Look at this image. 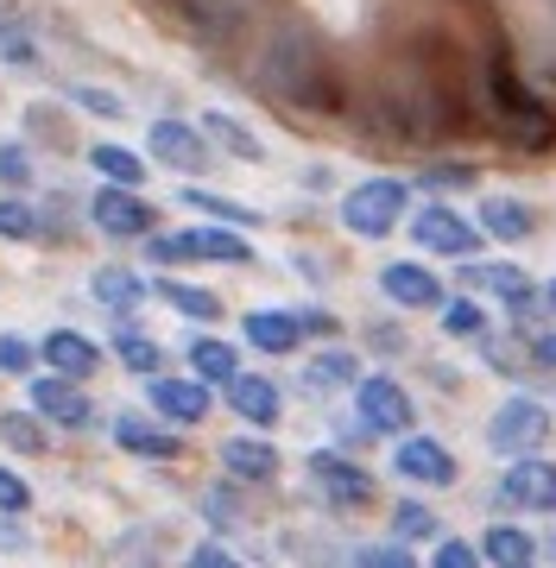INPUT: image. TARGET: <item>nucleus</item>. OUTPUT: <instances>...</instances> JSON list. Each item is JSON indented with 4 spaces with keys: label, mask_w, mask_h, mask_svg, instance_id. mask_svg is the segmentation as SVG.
Segmentation results:
<instances>
[{
    "label": "nucleus",
    "mask_w": 556,
    "mask_h": 568,
    "mask_svg": "<svg viewBox=\"0 0 556 568\" xmlns=\"http://www.w3.org/2000/svg\"><path fill=\"white\" fill-rule=\"evenodd\" d=\"M266 89L279 102L304 108V114H342L348 95H342V70L310 32H279L266 51Z\"/></svg>",
    "instance_id": "f257e3e1"
},
{
    "label": "nucleus",
    "mask_w": 556,
    "mask_h": 568,
    "mask_svg": "<svg viewBox=\"0 0 556 568\" xmlns=\"http://www.w3.org/2000/svg\"><path fill=\"white\" fill-rule=\"evenodd\" d=\"M481 89H487V126H494L499 140H513L518 152H550L556 145V114L513 77V63L499 58V51L487 58Z\"/></svg>",
    "instance_id": "f03ea898"
},
{
    "label": "nucleus",
    "mask_w": 556,
    "mask_h": 568,
    "mask_svg": "<svg viewBox=\"0 0 556 568\" xmlns=\"http://www.w3.org/2000/svg\"><path fill=\"white\" fill-rule=\"evenodd\" d=\"M405 203H412L405 178H367L342 196V227L361 234V241H386L392 227L405 222Z\"/></svg>",
    "instance_id": "7ed1b4c3"
},
{
    "label": "nucleus",
    "mask_w": 556,
    "mask_h": 568,
    "mask_svg": "<svg viewBox=\"0 0 556 568\" xmlns=\"http://www.w3.org/2000/svg\"><path fill=\"white\" fill-rule=\"evenodd\" d=\"M354 410H361V429H373V436H412L417 429L412 392L398 386V379H386V373L354 379Z\"/></svg>",
    "instance_id": "20e7f679"
},
{
    "label": "nucleus",
    "mask_w": 556,
    "mask_h": 568,
    "mask_svg": "<svg viewBox=\"0 0 556 568\" xmlns=\"http://www.w3.org/2000/svg\"><path fill=\"white\" fill-rule=\"evenodd\" d=\"M89 222L102 227L108 241H152V234H159V209L145 203L140 190H114V183H102V190L89 196Z\"/></svg>",
    "instance_id": "39448f33"
},
{
    "label": "nucleus",
    "mask_w": 556,
    "mask_h": 568,
    "mask_svg": "<svg viewBox=\"0 0 556 568\" xmlns=\"http://www.w3.org/2000/svg\"><path fill=\"white\" fill-rule=\"evenodd\" d=\"M550 436V410L537 405V398H506V405L494 410V424H487V448L494 455H506V462H525V455H537V443Z\"/></svg>",
    "instance_id": "423d86ee"
},
{
    "label": "nucleus",
    "mask_w": 556,
    "mask_h": 568,
    "mask_svg": "<svg viewBox=\"0 0 556 568\" xmlns=\"http://www.w3.org/2000/svg\"><path fill=\"white\" fill-rule=\"evenodd\" d=\"M310 480H316V493H323L335 511L373 506V474L361 462H348V455H335V448H316V455H310Z\"/></svg>",
    "instance_id": "0eeeda50"
},
{
    "label": "nucleus",
    "mask_w": 556,
    "mask_h": 568,
    "mask_svg": "<svg viewBox=\"0 0 556 568\" xmlns=\"http://www.w3.org/2000/svg\"><path fill=\"white\" fill-rule=\"evenodd\" d=\"M392 474L412 480V487H455V480H462L455 455L436 443V436H398V448H392Z\"/></svg>",
    "instance_id": "6e6552de"
},
{
    "label": "nucleus",
    "mask_w": 556,
    "mask_h": 568,
    "mask_svg": "<svg viewBox=\"0 0 556 568\" xmlns=\"http://www.w3.org/2000/svg\"><path fill=\"white\" fill-rule=\"evenodd\" d=\"M32 417H44V424H58V429H89L102 410H95V398L77 379L44 373V379H32Z\"/></svg>",
    "instance_id": "1a4fd4ad"
},
{
    "label": "nucleus",
    "mask_w": 556,
    "mask_h": 568,
    "mask_svg": "<svg viewBox=\"0 0 556 568\" xmlns=\"http://www.w3.org/2000/svg\"><path fill=\"white\" fill-rule=\"evenodd\" d=\"M145 405L159 410V424L196 429L209 417V386L203 379H171V373H159V379H145Z\"/></svg>",
    "instance_id": "9d476101"
},
{
    "label": "nucleus",
    "mask_w": 556,
    "mask_h": 568,
    "mask_svg": "<svg viewBox=\"0 0 556 568\" xmlns=\"http://www.w3.org/2000/svg\"><path fill=\"white\" fill-rule=\"evenodd\" d=\"M412 241L424 246V253H443V260H468L474 246H481V227H468L462 215H455V209L431 203V209H417Z\"/></svg>",
    "instance_id": "9b49d317"
},
{
    "label": "nucleus",
    "mask_w": 556,
    "mask_h": 568,
    "mask_svg": "<svg viewBox=\"0 0 556 568\" xmlns=\"http://www.w3.org/2000/svg\"><path fill=\"white\" fill-rule=\"evenodd\" d=\"M145 145H152V159L165 171H184V178L209 171V140H203V126H190V121H152Z\"/></svg>",
    "instance_id": "f8f14e48"
},
{
    "label": "nucleus",
    "mask_w": 556,
    "mask_h": 568,
    "mask_svg": "<svg viewBox=\"0 0 556 568\" xmlns=\"http://www.w3.org/2000/svg\"><path fill=\"white\" fill-rule=\"evenodd\" d=\"M39 366H51L58 379H77L83 386V379H95V366H102V347L89 342L83 328H51L39 342Z\"/></svg>",
    "instance_id": "ddd939ff"
},
{
    "label": "nucleus",
    "mask_w": 556,
    "mask_h": 568,
    "mask_svg": "<svg viewBox=\"0 0 556 568\" xmlns=\"http://www.w3.org/2000/svg\"><path fill=\"white\" fill-rule=\"evenodd\" d=\"M108 429H114V448L140 455V462H178V455H184V443H178L159 417H140V410H114Z\"/></svg>",
    "instance_id": "4468645a"
},
{
    "label": "nucleus",
    "mask_w": 556,
    "mask_h": 568,
    "mask_svg": "<svg viewBox=\"0 0 556 568\" xmlns=\"http://www.w3.org/2000/svg\"><path fill=\"white\" fill-rule=\"evenodd\" d=\"M380 291H386L398 310H443L449 304V291H443V278H436L431 265H417V260H398L380 272Z\"/></svg>",
    "instance_id": "2eb2a0df"
},
{
    "label": "nucleus",
    "mask_w": 556,
    "mask_h": 568,
    "mask_svg": "<svg viewBox=\"0 0 556 568\" xmlns=\"http://www.w3.org/2000/svg\"><path fill=\"white\" fill-rule=\"evenodd\" d=\"M222 392H228V405H234V417H247L253 429H272L279 410H285V392H279V379H266V373H234Z\"/></svg>",
    "instance_id": "dca6fc26"
},
{
    "label": "nucleus",
    "mask_w": 556,
    "mask_h": 568,
    "mask_svg": "<svg viewBox=\"0 0 556 568\" xmlns=\"http://www.w3.org/2000/svg\"><path fill=\"white\" fill-rule=\"evenodd\" d=\"M499 499H513V506H532V511H556V462H525L506 467V480H499Z\"/></svg>",
    "instance_id": "f3484780"
},
{
    "label": "nucleus",
    "mask_w": 556,
    "mask_h": 568,
    "mask_svg": "<svg viewBox=\"0 0 556 568\" xmlns=\"http://www.w3.org/2000/svg\"><path fill=\"white\" fill-rule=\"evenodd\" d=\"M222 467H228V480L260 487V480L279 474V448H272L266 436H228V443H222Z\"/></svg>",
    "instance_id": "a211bd4d"
},
{
    "label": "nucleus",
    "mask_w": 556,
    "mask_h": 568,
    "mask_svg": "<svg viewBox=\"0 0 556 568\" xmlns=\"http://www.w3.org/2000/svg\"><path fill=\"white\" fill-rule=\"evenodd\" d=\"M247 347L260 354H297L304 347V323H297V310H247Z\"/></svg>",
    "instance_id": "6ab92c4d"
},
{
    "label": "nucleus",
    "mask_w": 556,
    "mask_h": 568,
    "mask_svg": "<svg viewBox=\"0 0 556 568\" xmlns=\"http://www.w3.org/2000/svg\"><path fill=\"white\" fill-rule=\"evenodd\" d=\"M89 297H95L102 310H114V316H133V310L152 297V284H145L133 265H102V272L89 278Z\"/></svg>",
    "instance_id": "aec40b11"
},
{
    "label": "nucleus",
    "mask_w": 556,
    "mask_h": 568,
    "mask_svg": "<svg viewBox=\"0 0 556 568\" xmlns=\"http://www.w3.org/2000/svg\"><path fill=\"white\" fill-rule=\"evenodd\" d=\"M184 246H190V265L209 260V265H253V246L241 227H184Z\"/></svg>",
    "instance_id": "412c9836"
},
{
    "label": "nucleus",
    "mask_w": 556,
    "mask_h": 568,
    "mask_svg": "<svg viewBox=\"0 0 556 568\" xmlns=\"http://www.w3.org/2000/svg\"><path fill=\"white\" fill-rule=\"evenodd\" d=\"M462 278H468L474 291H487V297H499V304H513V310H532V304H537V284H532V272H518V265H468Z\"/></svg>",
    "instance_id": "4be33fe9"
},
{
    "label": "nucleus",
    "mask_w": 556,
    "mask_h": 568,
    "mask_svg": "<svg viewBox=\"0 0 556 568\" xmlns=\"http://www.w3.org/2000/svg\"><path fill=\"white\" fill-rule=\"evenodd\" d=\"M203 140L209 145H222L228 159H241V164H266V145H260V133H253L247 121H234V114H215V108H209L203 121Z\"/></svg>",
    "instance_id": "5701e85b"
},
{
    "label": "nucleus",
    "mask_w": 556,
    "mask_h": 568,
    "mask_svg": "<svg viewBox=\"0 0 556 568\" xmlns=\"http://www.w3.org/2000/svg\"><path fill=\"white\" fill-rule=\"evenodd\" d=\"M481 227L494 241H532L537 234V209L518 203V196H481Z\"/></svg>",
    "instance_id": "b1692460"
},
{
    "label": "nucleus",
    "mask_w": 556,
    "mask_h": 568,
    "mask_svg": "<svg viewBox=\"0 0 556 568\" xmlns=\"http://www.w3.org/2000/svg\"><path fill=\"white\" fill-rule=\"evenodd\" d=\"M234 373H241V347L234 342H215V335H196V342H190V379L228 386Z\"/></svg>",
    "instance_id": "393cba45"
},
{
    "label": "nucleus",
    "mask_w": 556,
    "mask_h": 568,
    "mask_svg": "<svg viewBox=\"0 0 556 568\" xmlns=\"http://www.w3.org/2000/svg\"><path fill=\"white\" fill-rule=\"evenodd\" d=\"M481 556L494 568H537V544H532V530H518V525H487V537H481Z\"/></svg>",
    "instance_id": "a878e982"
},
{
    "label": "nucleus",
    "mask_w": 556,
    "mask_h": 568,
    "mask_svg": "<svg viewBox=\"0 0 556 568\" xmlns=\"http://www.w3.org/2000/svg\"><path fill=\"white\" fill-rule=\"evenodd\" d=\"M152 297H165V304L178 310V316H190V323H215V316H222V297L203 291V284H184V278H159Z\"/></svg>",
    "instance_id": "bb28decb"
},
{
    "label": "nucleus",
    "mask_w": 556,
    "mask_h": 568,
    "mask_svg": "<svg viewBox=\"0 0 556 568\" xmlns=\"http://www.w3.org/2000/svg\"><path fill=\"white\" fill-rule=\"evenodd\" d=\"M114 361H121L127 373H140V379H159V373H165V347L145 342L133 323H121L114 328Z\"/></svg>",
    "instance_id": "cd10ccee"
},
{
    "label": "nucleus",
    "mask_w": 556,
    "mask_h": 568,
    "mask_svg": "<svg viewBox=\"0 0 556 568\" xmlns=\"http://www.w3.org/2000/svg\"><path fill=\"white\" fill-rule=\"evenodd\" d=\"M89 164H95L114 190H140V183H145V159H140V152H127V145H114V140L89 145Z\"/></svg>",
    "instance_id": "c85d7f7f"
},
{
    "label": "nucleus",
    "mask_w": 556,
    "mask_h": 568,
    "mask_svg": "<svg viewBox=\"0 0 556 568\" xmlns=\"http://www.w3.org/2000/svg\"><path fill=\"white\" fill-rule=\"evenodd\" d=\"M354 379H361V361H354L348 347H323V354L304 366L310 392H342V386H354Z\"/></svg>",
    "instance_id": "c756f323"
},
{
    "label": "nucleus",
    "mask_w": 556,
    "mask_h": 568,
    "mask_svg": "<svg viewBox=\"0 0 556 568\" xmlns=\"http://www.w3.org/2000/svg\"><path fill=\"white\" fill-rule=\"evenodd\" d=\"M0 443L13 448V455H51L44 417H32V410H0Z\"/></svg>",
    "instance_id": "7c9ffc66"
},
{
    "label": "nucleus",
    "mask_w": 556,
    "mask_h": 568,
    "mask_svg": "<svg viewBox=\"0 0 556 568\" xmlns=\"http://www.w3.org/2000/svg\"><path fill=\"white\" fill-rule=\"evenodd\" d=\"M184 203H190V209H203L209 222H222V227H260V209L234 203V196H215V190H196V183L184 190Z\"/></svg>",
    "instance_id": "2f4dec72"
},
{
    "label": "nucleus",
    "mask_w": 556,
    "mask_h": 568,
    "mask_svg": "<svg viewBox=\"0 0 556 568\" xmlns=\"http://www.w3.org/2000/svg\"><path fill=\"white\" fill-rule=\"evenodd\" d=\"M0 63H13V70H32V63H39V39H32V26L13 20V13H0Z\"/></svg>",
    "instance_id": "473e14b6"
},
{
    "label": "nucleus",
    "mask_w": 556,
    "mask_h": 568,
    "mask_svg": "<svg viewBox=\"0 0 556 568\" xmlns=\"http://www.w3.org/2000/svg\"><path fill=\"white\" fill-rule=\"evenodd\" d=\"M436 511L431 506H417V499H405V506H392V537L398 544H424V537H436Z\"/></svg>",
    "instance_id": "72a5a7b5"
},
{
    "label": "nucleus",
    "mask_w": 556,
    "mask_h": 568,
    "mask_svg": "<svg viewBox=\"0 0 556 568\" xmlns=\"http://www.w3.org/2000/svg\"><path fill=\"white\" fill-rule=\"evenodd\" d=\"M39 209L26 196H0V241H39Z\"/></svg>",
    "instance_id": "f704fd0d"
},
{
    "label": "nucleus",
    "mask_w": 556,
    "mask_h": 568,
    "mask_svg": "<svg viewBox=\"0 0 556 568\" xmlns=\"http://www.w3.org/2000/svg\"><path fill=\"white\" fill-rule=\"evenodd\" d=\"M443 335H455V342H474V335H487V310L481 304H443Z\"/></svg>",
    "instance_id": "c9c22d12"
},
{
    "label": "nucleus",
    "mask_w": 556,
    "mask_h": 568,
    "mask_svg": "<svg viewBox=\"0 0 556 568\" xmlns=\"http://www.w3.org/2000/svg\"><path fill=\"white\" fill-rule=\"evenodd\" d=\"M0 511H7V518H26V511H32V480H26L13 462H0Z\"/></svg>",
    "instance_id": "e433bc0d"
},
{
    "label": "nucleus",
    "mask_w": 556,
    "mask_h": 568,
    "mask_svg": "<svg viewBox=\"0 0 556 568\" xmlns=\"http://www.w3.org/2000/svg\"><path fill=\"white\" fill-rule=\"evenodd\" d=\"M0 183L7 190H32V152L20 140H0Z\"/></svg>",
    "instance_id": "4c0bfd02"
},
{
    "label": "nucleus",
    "mask_w": 556,
    "mask_h": 568,
    "mask_svg": "<svg viewBox=\"0 0 556 568\" xmlns=\"http://www.w3.org/2000/svg\"><path fill=\"white\" fill-rule=\"evenodd\" d=\"M70 102L89 108V114H102V121H121V114H127L121 95H114V89H95V82H77V89H70Z\"/></svg>",
    "instance_id": "58836bf2"
},
{
    "label": "nucleus",
    "mask_w": 556,
    "mask_h": 568,
    "mask_svg": "<svg viewBox=\"0 0 556 568\" xmlns=\"http://www.w3.org/2000/svg\"><path fill=\"white\" fill-rule=\"evenodd\" d=\"M32 366H39V347L20 342V335H0V373H13V379H32Z\"/></svg>",
    "instance_id": "ea45409f"
},
{
    "label": "nucleus",
    "mask_w": 556,
    "mask_h": 568,
    "mask_svg": "<svg viewBox=\"0 0 556 568\" xmlns=\"http://www.w3.org/2000/svg\"><path fill=\"white\" fill-rule=\"evenodd\" d=\"M431 568H481V549L462 544V537H443V544H436V556H431Z\"/></svg>",
    "instance_id": "a19ab883"
},
{
    "label": "nucleus",
    "mask_w": 556,
    "mask_h": 568,
    "mask_svg": "<svg viewBox=\"0 0 556 568\" xmlns=\"http://www.w3.org/2000/svg\"><path fill=\"white\" fill-rule=\"evenodd\" d=\"M184 568H241V556H234L228 544H215V537H209V544H196V549L184 556Z\"/></svg>",
    "instance_id": "79ce46f5"
},
{
    "label": "nucleus",
    "mask_w": 556,
    "mask_h": 568,
    "mask_svg": "<svg viewBox=\"0 0 556 568\" xmlns=\"http://www.w3.org/2000/svg\"><path fill=\"white\" fill-rule=\"evenodd\" d=\"M361 568H417V562H412V549L405 544H380V549L361 556Z\"/></svg>",
    "instance_id": "37998d69"
},
{
    "label": "nucleus",
    "mask_w": 556,
    "mask_h": 568,
    "mask_svg": "<svg viewBox=\"0 0 556 568\" xmlns=\"http://www.w3.org/2000/svg\"><path fill=\"white\" fill-rule=\"evenodd\" d=\"M424 183H431V190H462V183H474V171L468 164H431Z\"/></svg>",
    "instance_id": "c03bdc74"
},
{
    "label": "nucleus",
    "mask_w": 556,
    "mask_h": 568,
    "mask_svg": "<svg viewBox=\"0 0 556 568\" xmlns=\"http://www.w3.org/2000/svg\"><path fill=\"white\" fill-rule=\"evenodd\" d=\"M0 549H13V556H26V549H32V530H26V518H7V511H0Z\"/></svg>",
    "instance_id": "a18cd8bd"
},
{
    "label": "nucleus",
    "mask_w": 556,
    "mask_h": 568,
    "mask_svg": "<svg viewBox=\"0 0 556 568\" xmlns=\"http://www.w3.org/2000/svg\"><path fill=\"white\" fill-rule=\"evenodd\" d=\"M203 511H209V525H234V518H241V506H234L228 493H209V499H203Z\"/></svg>",
    "instance_id": "49530a36"
},
{
    "label": "nucleus",
    "mask_w": 556,
    "mask_h": 568,
    "mask_svg": "<svg viewBox=\"0 0 556 568\" xmlns=\"http://www.w3.org/2000/svg\"><path fill=\"white\" fill-rule=\"evenodd\" d=\"M297 323H304V335H335V316H330V310H297Z\"/></svg>",
    "instance_id": "de8ad7c7"
},
{
    "label": "nucleus",
    "mask_w": 556,
    "mask_h": 568,
    "mask_svg": "<svg viewBox=\"0 0 556 568\" xmlns=\"http://www.w3.org/2000/svg\"><path fill=\"white\" fill-rule=\"evenodd\" d=\"M373 342L386 347V354H398V347H405V335H398V328H392V323H380V328H373Z\"/></svg>",
    "instance_id": "09e8293b"
},
{
    "label": "nucleus",
    "mask_w": 556,
    "mask_h": 568,
    "mask_svg": "<svg viewBox=\"0 0 556 568\" xmlns=\"http://www.w3.org/2000/svg\"><path fill=\"white\" fill-rule=\"evenodd\" d=\"M532 354H537L544 366H556V335H537V342H532Z\"/></svg>",
    "instance_id": "8fccbe9b"
},
{
    "label": "nucleus",
    "mask_w": 556,
    "mask_h": 568,
    "mask_svg": "<svg viewBox=\"0 0 556 568\" xmlns=\"http://www.w3.org/2000/svg\"><path fill=\"white\" fill-rule=\"evenodd\" d=\"M550 304H556V284H550Z\"/></svg>",
    "instance_id": "3c124183"
}]
</instances>
